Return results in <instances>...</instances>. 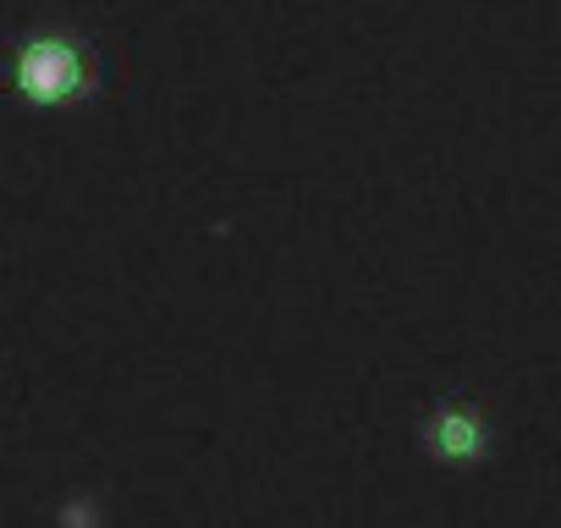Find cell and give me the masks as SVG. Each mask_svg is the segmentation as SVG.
Instances as JSON below:
<instances>
[{
	"label": "cell",
	"mask_w": 561,
	"mask_h": 528,
	"mask_svg": "<svg viewBox=\"0 0 561 528\" xmlns=\"http://www.w3.org/2000/svg\"><path fill=\"white\" fill-rule=\"evenodd\" d=\"M12 89L34 111H72L100 89V61L72 28H39L12 50Z\"/></svg>",
	"instance_id": "6da1fadb"
},
{
	"label": "cell",
	"mask_w": 561,
	"mask_h": 528,
	"mask_svg": "<svg viewBox=\"0 0 561 528\" xmlns=\"http://www.w3.org/2000/svg\"><path fill=\"white\" fill-rule=\"evenodd\" d=\"M419 440H424V451H430L435 462H446V468H479V462H490V451H495V424H490V413H484L473 397L446 391V397H435V402L424 408Z\"/></svg>",
	"instance_id": "7a4b0ae2"
}]
</instances>
